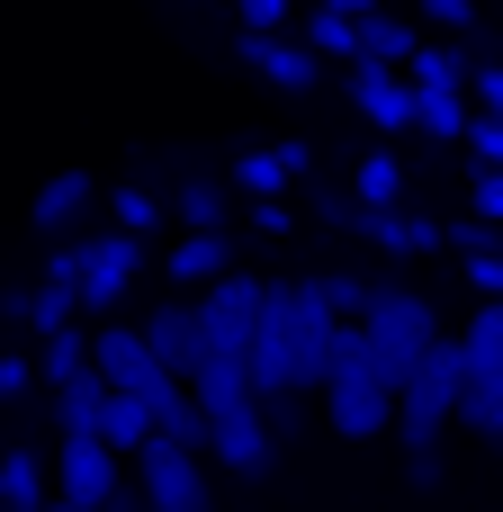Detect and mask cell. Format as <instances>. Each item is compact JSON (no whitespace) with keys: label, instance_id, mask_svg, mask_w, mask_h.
<instances>
[{"label":"cell","instance_id":"4316f807","mask_svg":"<svg viewBox=\"0 0 503 512\" xmlns=\"http://www.w3.org/2000/svg\"><path fill=\"white\" fill-rule=\"evenodd\" d=\"M468 63H477V54H450V45H414L405 81H414V90H468Z\"/></svg>","mask_w":503,"mask_h":512},{"label":"cell","instance_id":"603a6c76","mask_svg":"<svg viewBox=\"0 0 503 512\" xmlns=\"http://www.w3.org/2000/svg\"><path fill=\"white\" fill-rule=\"evenodd\" d=\"M459 342V360L468 369H503V297H477V324L468 333H450Z\"/></svg>","mask_w":503,"mask_h":512},{"label":"cell","instance_id":"e0dca14e","mask_svg":"<svg viewBox=\"0 0 503 512\" xmlns=\"http://www.w3.org/2000/svg\"><path fill=\"white\" fill-rule=\"evenodd\" d=\"M459 423H468L486 450H503V369H468V387H459Z\"/></svg>","mask_w":503,"mask_h":512},{"label":"cell","instance_id":"1f68e13d","mask_svg":"<svg viewBox=\"0 0 503 512\" xmlns=\"http://www.w3.org/2000/svg\"><path fill=\"white\" fill-rule=\"evenodd\" d=\"M468 108L477 117H503V63H486V54L468 63Z\"/></svg>","mask_w":503,"mask_h":512},{"label":"cell","instance_id":"ab89813d","mask_svg":"<svg viewBox=\"0 0 503 512\" xmlns=\"http://www.w3.org/2000/svg\"><path fill=\"white\" fill-rule=\"evenodd\" d=\"M27 387H36V369L27 360H0V396H27Z\"/></svg>","mask_w":503,"mask_h":512},{"label":"cell","instance_id":"7402d4cb","mask_svg":"<svg viewBox=\"0 0 503 512\" xmlns=\"http://www.w3.org/2000/svg\"><path fill=\"white\" fill-rule=\"evenodd\" d=\"M468 90H414V135H441V144H459L468 135Z\"/></svg>","mask_w":503,"mask_h":512},{"label":"cell","instance_id":"9c48e42d","mask_svg":"<svg viewBox=\"0 0 503 512\" xmlns=\"http://www.w3.org/2000/svg\"><path fill=\"white\" fill-rule=\"evenodd\" d=\"M144 261H153V252H144L135 234H90V243H81V315H90V324H108Z\"/></svg>","mask_w":503,"mask_h":512},{"label":"cell","instance_id":"6da1fadb","mask_svg":"<svg viewBox=\"0 0 503 512\" xmlns=\"http://www.w3.org/2000/svg\"><path fill=\"white\" fill-rule=\"evenodd\" d=\"M351 324H360V342H369V378H378V387H405V369L441 342L432 297H423V288H396V279H378Z\"/></svg>","mask_w":503,"mask_h":512},{"label":"cell","instance_id":"74e56055","mask_svg":"<svg viewBox=\"0 0 503 512\" xmlns=\"http://www.w3.org/2000/svg\"><path fill=\"white\" fill-rule=\"evenodd\" d=\"M405 477H414V495H432L441 486V450H405Z\"/></svg>","mask_w":503,"mask_h":512},{"label":"cell","instance_id":"277c9868","mask_svg":"<svg viewBox=\"0 0 503 512\" xmlns=\"http://www.w3.org/2000/svg\"><path fill=\"white\" fill-rule=\"evenodd\" d=\"M261 297H270V279H252V270H225V279L198 288V333H207L216 360H243V351H252V333H261Z\"/></svg>","mask_w":503,"mask_h":512},{"label":"cell","instance_id":"5bb4252c","mask_svg":"<svg viewBox=\"0 0 503 512\" xmlns=\"http://www.w3.org/2000/svg\"><path fill=\"white\" fill-rule=\"evenodd\" d=\"M189 405L207 414V423H225V414H243L252 405V378H243V360H198V378H189Z\"/></svg>","mask_w":503,"mask_h":512},{"label":"cell","instance_id":"9a60e30c","mask_svg":"<svg viewBox=\"0 0 503 512\" xmlns=\"http://www.w3.org/2000/svg\"><path fill=\"white\" fill-rule=\"evenodd\" d=\"M405 198H414V180H405L396 144H378V153L351 162V207H405Z\"/></svg>","mask_w":503,"mask_h":512},{"label":"cell","instance_id":"d6a6232c","mask_svg":"<svg viewBox=\"0 0 503 512\" xmlns=\"http://www.w3.org/2000/svg\"><path fill=\"white\" fill-rule=\"evenodd\" d=\"M315 297H324V306L351 324V315H360V297H369V279H342V270H324V279H315Z\"/></svg>","mask_w":503,"mask_h":512},{"label":"cell","instance_id":"4dcf8cb0","mask_svg":"<svg viewBox=\"0 0 503 512\" xmlns=\"http://www.w3.org/2000/svg\"><path fill=\"white\" fill-rule=\"evenodd\" d=\"M459 144H468V162H477V171H503V117H468V135H459Z\"/></svg>","mask_w":503,"mask_h":512},{"label":"cell","instance_id":"836d02e7","mask_svg":"<svg viewBox=\"0 0 503 512\" xmlns=\"http://www.w3.org/2000/svg\"><path fill=\"white\" fill-rule=\"evenodd\" d=\"M468 207L477 225H503V171H468Z\"/></svg>","mask_w":503,"mask_h":512},{"label":"cell","instance_id":"52a82bcc","mask_svg":"<svg viewBox=\"0 0 503 512\" xmlns=\"http://www.w3.org/2000/svg\"><path fill=\"white\" fill-rule=\"evenodd\" d=\"M117 486H126V459H117L99 432H63V441H54V504L99 512Z\"/></svg>","mask_w":503,"mask_h":512},{"label":"cell","instance_id":"7c38bea8","mask_svg":"<svg viewBox=\"0 0 503 512\" xmlns=\"http://www.w3.org/2000/svg\"><path fill=\"white\" fill-rule=\"evenodd\" d=\"M207 459H216L225 477H270V459H279V432H270V414H261V405H243V414L207 423Z\"/></svg>","mask_w":503,"mask_h":512},{"label":"cell","instance_id":"e575fe53","mask_svg":"<svg viewBox=\"0 0 503 512\" xmlns=\"http://www.w3.org/2000/svg\"><path fill=\"white\" fill-rule=\"evenodd\" d=\"M459 270H468V288H477V297H503V243H486V252H468Z\"/></svg>","mask_w":503,"mask_h":512},{"label":"cell","instance_id":"2e32d148","mask_svg":"<svg viewBox=\"0 0 503 512\" xmlns=\"http://www.w3.org/2000/svg\"><path fill=\"white\" fill-rule=\"evenodd\" d=\"M90 198H99V180H90V171H54V180L36 189V207H27V225H36V234H63V225H72V216H81Z\"/></svg>","mask_w":503,"mask_h":512},{"label":"cell","instance_id":"ac0fdd59","mask_svg":"<svg viewBox=\"0 0 503 512\" xmlns=\"http://www.w3.org/2000/svg\"><path fill=\"white\" fill-rule=\"evenodd\" d=\"M99 405H108V378H99V369L54 378V423H63V432H99Z\"/></svg>","mask_w":503,"mask_h":512},{"label":"cell","instance_id":"f35d334b","mask_svg":"<svg viewBox=\"0 0 503 512\" xmlns=\"http://www.w3.org/2000/svg\"><path fill=\"white\" fill-rule=\"evenodd\" d=\"M423 18H441V27L468 36V27H477V0H423Z\"/></svg>","mask_w":503,"mask_h":512},{"label":"cell","instance_id":"d6986e66","mask_svg":"<svg viewBox=\"0 0 503 512\" xmlns=\"http://www.w3.org/2000/svg\"><path fill=\"white\" fill-rule=\"evenodd\" d=\"M45 504H54L45 459H36V450H9V459H0V512H45Z\"/></svg>","mask_w":503,"mask_h":512},{"label":"cell","instance_id":"d4e9b609","mask_svg":"<svg viewBox=\"0 0 503 512\" xmlns=\"http://www.w3.org/2000/svg\"><path fill=\"white\" fill-rule=\"evenodd\" d=\"M72 369H90V324H63V333H36V378L54 387V378H72Z\"/></svg>","mask_w":503,"mask_h":512},{"label":"cell","instance_id":"cb8c5ba5","mask_svg":"<svg viewBox=\"0 0 503 512\" xmlns=\"http://www.w3.org/2000/svg\"><path fill=\"white\" fill-rule=\"evenodd\" d=\"M306 54H324V63H351L360 54V18H342V9H306V36H297Z\"/></svg>","mask_w":503,"mask_h":512},{"label":"cell","instance_id":"8d00e7d4","mask_svg":"<svg viewBox=\"0 0 503 512\" xmlns=\"http://www.w3.org/2000/svg\"><path fill=\"white\" fill-rule=\"evenodd\" d=\"M234 27H288V0H234Z\"/></svg>","mask_w":503,"mask_h":512},{"label":"cell","instance_id":"8992f818","mask_svg":"<svg viewBox=\"0 0 503 512\" xmlns=\"http://www.w3.org/2000/svg\"><path fill=\"white\" fill-rule=\"evenodd\" d=\"M315 396H324V423H333L342 441H378V432H396V387H378V378H369V360L333 369Z\"/></svg>","mask_w":503,"mask_h":512},{"label":"cell","instance_id":"7a4b0ae2","mask_svg":"<svg viewBox=\"0 0 503 512\" xmlns=\"http://www.w3.org/2000/svg\"><path fill=\"white\" fill-rule=\"evenodd\" d=\"M459 387H468V360H459V342L441 333V342L405 369V387H396V441H405V450H441V432L459 423Z\"/></svg>","mask_w":503,"mask_h":512},{"label":"cell","instance_id":"4fadbf2b","mask_svg":"<svg viewBox=\"0 0 503 512\" xmlns=\"http://www.w3.org/2000/svg\"><path fill=\"white\" fill-rule=\"evenodd\" d=\"M162 270L180 279V297H198L207 279H225V270H234V243H225V234H180V243L162 252Z\"/></svg>","mask_w":503,"mask_h":512},{"label":"cell","instance_id":"484cf974","mask_svg":"<svg viewBox=\"0 0 503 512\" xmlns=\"http://www.w3.org/2000/svg\"><path fill=\"white\" fill-rule=\"evenodd\" d=\"M99 441H108L117 459H135V450L153 441V414H144L135 396H108V405H99Z\"/></svg>","mask_w":503,"mask_h":512},{"label":"cell","instance_id":"8fae6325","mask_svg":"<svg viewBox=\"0 0 503 512\" xmlns=\"http://www.w3.org/2000/svg\"><path fill=\"white\" fill-rule=\"evenodd\" d=\"M342 90L360 99V117H369L378 135H414V81H405L396 63H369V54H351V63H342Z\"/></svg>","mask_w":503,"mask_h":512},{"label":"cell","instance_id":"f546056e","mask_svg":"<svg viewBox=\"0 0 503 512\" xmlns=\"http://www.w3.org/2000/svg\"><path fill=\"white\" fill-rule=\"evenodd\" d=\"M18 324H27V333H63V324H81V297H72V288H36Z\"/></svg>","mask_w":503,"mask_h":512},{"label":"cell","instance_id":"5b68a950","mask_svg":"<svg viewBox=\"0 0 503 512\" xmlns=\"http://www.w3.org/2000/svg\"><path fill=\"white\" fill-rule=\"evenodd\" d=\"M90 369L108 378V396H135L144 414H153V405L180 387V378H162V369H153L144 333H135V324H117V315H108V324H90Z\"/></svg>","mask_w":503,"mask_h":512},{"label":"cell","instance_id":"f1b7e54d","mask_svg":"<svg viewBox=\"0 0 503 512\" xmlns=\"http://www.w3.org/2000/svg\"><path fill=\"white\" fill-rule=\"evenodd\" d=\"M108 216H117V234L144 243V234L162 225V198H153V189H108Z\"/></svg>","mask_w":503,"mask_h":512},{"label":"cell","instance_id":"ffe728a7","mask_svg":"<svg viewBox=\"0 0 503 512\" xmlns=\"http://www.w3.org/2000/svg\"><path fill=\"white\" fill-rule=\"evenodd\" d=\"M414 45H423L414 18H396V9H369V18H360V54H369V63H396V72H405Z\"/></svg>","mask_w":503,"mask_h":512},{"label":"cell","instance_id":"ba28073f","mask_svg":"<svg viewBox=\"0 0 503 512\" xmlns=\"http://www.w3.org/2000/svg\"><path fill=\"white\" fill-rule=\"evenodd\" d=\"M234 63H243V72H261V81H270V90H288V99L324 90V54H306L288 27H234Z\"/></svg>","mask_w":503,"mask_h":512},{"label":"cell","instance_id":"83f0119b","mask_svg":"<svg viewBox=\"0 0 503 512\" xmlns=\"http://www.w3.org/2000/svg\"><path fill=\"white\" fill-rule=\"evenodd\" d=\"M234 189H243V198H279V189H288L279 144H270V153H261V144H243V153H234Z\"/></svg>","mask_w":503,"mask_h":512},{"label":"cell","instance_id":"3957f363","mask_svg":"<svg viewBox=\"0 0 503 512\" xmlns=\"http://www.w3.org/2000/svg\"><path fill=\"white\" fill-rule=\"evenodd\" d=\"M126 468H135L126 486H135V504H144V512H207V459H198V450H180V441L153 432Z\"/></svg>","mask_w":503,"mask_h":512},{"label":"cell","instance_id":"30bf717a","mask_svg":"<svg viewBox=\"0 0 503 512\" xmlns=\"http://www.w3.org/2000/svg\"><path fill=\"white\" fill-rule=\"evenodd\" d=\"M135 333H144V351H153V369H162V378H180V387L198 378V360H207V333H198V297H162V306H153Z\"/></svg>","mask_w":503,"mask_h":512},{"label":"cell","instance_id":"d590c367","mask_svg":"<svg viewBox=\"0 0 503 512\" xmlns=\"http://www.w3.org/2000/svg\"><path fill=\"white\" fill-rule=\"evenodd\" d=\"M45 288H72L81 297V243H54L45 252Z\"/></svg>","mask_w":503,"mask_h":512},{"label":"cell","instance_id":"44dd1931","mask_svg":"<svg viewBox=\"0 0 503 512\" xmlns=\"http://www.w3.org/2000/svg\"><path fill=\"white\" fill-rule=\"evenodd\" d=\"M162 216H171L180 234H225V189H207V180H180V189L162 198Z\"/></svg>","mask_w":503,"mask_h":512}]
</instances>
